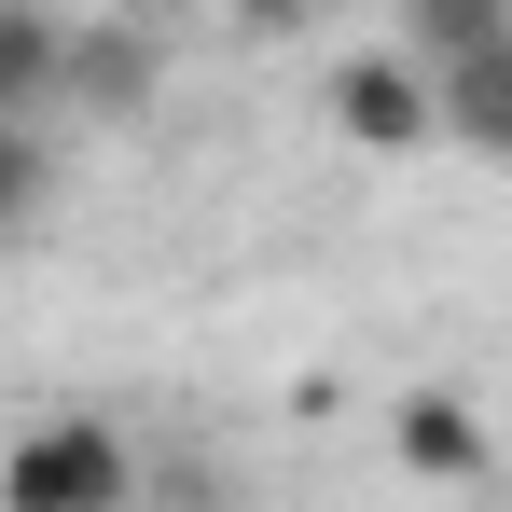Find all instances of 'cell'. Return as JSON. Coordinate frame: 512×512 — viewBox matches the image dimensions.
<instances>
[{"label": "cell", "mask_w": 512, "mask_h": 512, "mask_svg": "<svg viewBox=\"0 0 512 512\" xmlns=\"http://www.w3.org/2000/svg\"><path fill=\"white\" fill-rule=\"evenodd\" d=\"M388 457H402L416 485H485L499 443H485V416H471L457 388H402V402H388Z\"/></svg>", "instance_id": "3"}, {"label": "cell", "mask_w": 512, "mask_h": 512, "mask_svg": "<svg viewBox=\"0 0 512 512\" xmlns=\"http://www.w3.org/2000/svg\"><path fill=\"white\" fill-rule=\"evenodd\" d=\"M485 42H512L499 0H402V56H416V70H471Z\"/></svg>", "instance_id": "7"}, {"label": "cell", "mask_w": 512, "mask_h": 512, "mask_svg": "<svg viewBox=\"0 0 512 512\" xmlns=\"http://www.w3.org/2000/svg\"><path fill=\"white\" fill-rule=\"evenodd\" d=\"M42 194H56L42 125H0V236H28V222H42Z\"/></svg>", "instance_id": "8"}, {"label": "cell", "mask_w": 512, "mask_h": 512, "mask_svg": "<svg viewBox=\"0 0 512 512\" xmlns=\"http://www.w3.org/2000/svg\"><path fill=\"white\" fill-rule=\"evenodd\" d=\"M429 97H443V139L457 153H499L512 167V42H485L471 70H429Z\"/></svg>", "instance_id": "5"}, {"label": "cell", "mask_w": 512, "mask_h": 512, "mask_svg": "<svg viewBox=\"0 0 512 512\" xmlns=\"http://www.w3.org/2000/svg\"><path fill=\"white\" fill-rule=\"evenodd\" d=\"M70 97L84 111H139L153 97V28H70Z\"/></svg>", "instance_id": "6"}, {"label": "cell", "mask_w": 512, "mask_h": 512, "mask_svg": "<svg viewBox=\"0 0 512 512\" xmlns=\"http://www.w3.org/2000/svg\"><path fill=\"white\" fill-rule=\"evenodd\" d=\"M0 512H139V443L111 416H42L0 443Z\"/></svg>", "instance_id": "1"}, {"label": "cell", "mask_w": 512, "mask_h": 512, "mask_svg": "<svg viewBox=\"0 0 512 512\" xmlns=\"http://www.w3.org/2000/svg\"><path fill=\"white\" fill-rule=\"evenodd\" d=\"M56 97H70V28L28 14V0H0V125H42Z\"/></svg>", "instance_id": "4"}, {"label": "cell", "mask_w": 512, "mask_h": 512, "mask_svg": "<svg viewBox=\"0 0 512 512\" xmlns=\"http://www.w3.org/2000/svg\"><path fill=\"white\" fill-rule=\"evenodd\" d=\"M333 125L360 139V153H429V139H443V97H429V70L402 56V42H374V56L333 70Z\"/></svg>", "instance_id": "2"}]
</instances>
